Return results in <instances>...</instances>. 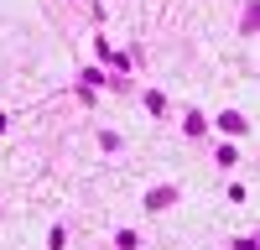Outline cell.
<instances>
[{"label": "cell", "mask_w": 260, "mask_h": 250, "mask_svg": "<svg viewBox=\"0 0 260 250\" xmlns=\"http://www.w3.org/2000/svg\"><path fill=\"white\" fill-rule=\"evenodd\" d=\"M172 198H177V193H172V188H156V193H151V198H146V203H151V208H167V203H172Z\"/></svg>", "instance_id": "obj_2"}, {"label": "cell", "mask_w": 260, "mask_h": 250, "mask_svg": "<svg viewBox=\"0 0 260 250\" xmlns=\"http://www.w3.org/2000/svg\"><path fill=\"white\" fill-rule=\"evenodd\" d=\"M219 125H224V131H229V136H240V131H250V125H245V115H229V110L219 115Z\"/></svg>", "instance_id": "obj_1"}]
</instances>
